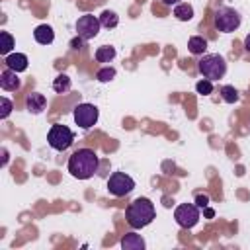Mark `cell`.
<instances>
[{
  "label": "cell",
  "instance_id": "obj_11",
  "mask_svg": "<svg viewBox=\"0 0 250 250\" xmlns=\"http://www.w3.org/2000/svg\"><path fill=\"white\" fill-rule=\"evenodd\" d=\"M6 66L16 70V72H23L27 70V57L23 53H12V55H6Z\"/></svg>",
  "mask_w": 250,
  "mask_h": 250
},
{
  "label": "cell",
  "instance_id": "obj_25",
  "mask_svg": "<svg viewBox=\"0 0 250 250\" xmlns=\"http://www.w3.org/2000/svg\"><path fill=\"white\" fill-rule=\"evenodd\" d=\"M195 205L201 207V209H205V207L209 205V195H205V193H197V197H195Z\"/></svg>",
  "mask_w": 250,
  "mask_h": 250
},
{
  "label": "cell",
  "instance_id": "obj_21",
  "mask_svg": "<svg viewBox=\"0 0 250 250\" xmlns=\"http://www.w3.org/2000/svg\"><path fill=\"white\" fill-rule=\"evenodd\" d=\"M221 98L227 102V104H234L238 100V92L234 86H223L221 88Z\"/></svg>",
  "mask_w": 250,
  "mask_h": 250
},
{
  "label": "cell",
  "instance_id": "obj_17",
  "mask_svg": "<svg viewBox=\"0 0 250 250\" xmlns=\"http://www.w3.org/2000/svg\"><path fill=\"white\" fill-rule=\"evenodd\" d=\"M94 57H96V61H98V62H109V61H113V59H115V49H113L111 45L98 47Z\"/></svg>",
  "mask_w": 250,
  "mask_h": 250
},
{
  "label": "cell",
  "instance_id": "obj_14",
  "mask_svg": "<svg viewBox=\"0 0 250 250\" xmlns=\"http://www.w3.org/2000/svg\"><path fill=\"white\" fill-rule=\"evenodd\" d=\"M121 248L123 250H143L145 248V240L141 234L137 232H127L123 238H121Z\"/></svg>",
  "mask_w": 250,
  "mask_h": 250
},
{
  "label": "cell",
  "instance_id": "obj_15",
  "mask_svg": "<svg viewBox=\"0 0 250 250\" xmlns=\"http://www.w3.org/2000/svg\"><path fill=\"white\" fill-rule=\"evenodd\" d=\"M188 49H189L191 55H203L205 49H207V39H203V37H199V35H193V37H189V41H188Z\"/></svg>",
  "mask_w": 250,
  "mask_h": 250
},
{
  "label": "cell",
  "instance_id": "obj_10",
  "mask_svg": "<svg viewBox=\"0 0 250 250\" xmlns=\"http://www.w3.org/2000/svg\"><path fill=\"white\" fill-rule=\"evenodd\" d=\"M20 78H18V72L12 70V68H6L2 74H0V86L2 90H8V92H14L20 88Z\"/></svg>",
  "mask_w": 250,
  "mask_h": 250
},
{
  "label": "cell",
  "instance_id": "obj_8",
  "mask_svg": "<svg viewBox=\"0 0 250 250\" xmlns=\"http://www.w3.org/2000/svg\"><path fill=\"white\" fill-rule=\"evenodd\" d=\"M174 219H176V223H178L180 227L191 229V227H195L197 221H199V207L193 205V203H182V205L176 207Z\"/></svg>",
  "mask_w": 250,
  "mask_h": 250
},
{
  "label": "cell",
  "instance_id": "obj_18",
  "mask_svg": "<svg viewBox=\"0 0 250 250\" xmlns=\"http://www.w3.org/2000/svg\"><path fill=\"white\" fill-rule=\"evenodd\" d=\"M100 23H102V27L111 29V27H115L119 23V16L113 10H104L102 16H100Z\"/></svg>",
  "mask_w": 250,
  "mask_h": 250
},
{
  "label": "cell",
  "instance_id": "obj_13",
  "mask_svg": "<svg viewBox=\"0 0 250 250\" xmlns=\"http://www.w3.org/2000/svg\"><path fill=\"white\" fill-rule=\"evenodd\" d=\"M25 105H27V111H31V113H41V111L45 109V105H47V100H45L43 94L33 92V94H29V96L25 98Z\"/></svg>",
  "mask_w": 250,
  "mask_h": 250
},
{
  "label": "cell",
  "instance_id": "obj_1",
  "mask_svg": "<svg viewBox=\"0 0 250 250\" xmlns=\"http://www.w3.org/2000/svg\"><path fill=\"white\" fill-rule=\"evenodd\" d=\"M100 158L92 148H78L68 158V172L78 180H88L98 172Z\"/></svg>",
  "mask_w": 250,
  "mask_h": 250
},
{
  "label": "cell",
  "instance_id": "obj_24",
  "mask_svg": "<svg viewBox=\"0 0 250 250\" xmlns=\"http://www.w3.org/2000/svg\"><path fill=\"white\" fill-rule=\"evenodd\" d=\"M0 102H2V111H0V117H2V119H6V117L10 115V111H12V102H10L8 98H2Z\"/></svg>",
  "mask_w": 250,
  "mask_h": 250
},
{
  "label": "cell",
  "instance_id": "obj_22",
  "mask_svg": "<svg viewBox=\"0 0 250 250\" xmlns=\"http://www.w3.org/2000/svg\"><path fill=\"white\" fill-rule=\"evenodd\" d=\"M96 78H98L100 82H109V80L115 78V68H111V66H104V68H100V70L96 72Z\"/></svg>",
  "mask_w": 250,
  "mask_h": 250
},
{
  "label": "cell",
  "instance_id": "obj_27",
  "mask_svg": "<svg viewBox=\"0 0 250 250\" xmlns=\"http://www.w3.org/2000/svg\"><path fill=\"white\" fill-rule=\"evenodd\" d=\"M203 215H205V217H207V219H211V217H213V215H215V211H213V209H211V207H205V211H203Z\"/></svg>",
  "mask_w": 250,
  "mask_h": 250
},
{
  "label": "cell",
  "instance_id": "obj_3",
  "mask_svg": "<svg viewBox=\"0 0 250 250\" xmlns=\"http://www.w3.org/2000/svg\"><path fill=\"white\" fill-rule=\"evenodd\" d=\"M197 68H199V72L203 74V78H207V80H219V78H223L225 76V72H227V62H225V59L221 57V55H217V53H211V55H203L201 57V61L197 62Z\"/></svg>",
  "mask_w": 250,
  "mask_h": 250
},
{
  "label": "cell",
  "instance_id": "obj_23",
  "mask_svg": "<svg viewBox=\"0 0 250 250\" xmlns=\"http://www.w3.org/2000/svg\"><path fill=\"white\" fill-rule=\"evenodd\" d=\"M195 90H197V94H203V96H209L211 92H213V82L211 80H199L197 84H195Z\"/></svg>",
  "mask_w": 250,
  "mask_h": 250
},
{
  "label": "cell",
  "instance_id": "obj_16",
  "mask_svg": "<svg viewBox=\"0 0 250 250\" xmlns=\"http://www.w3.org/2000/svg\"><path fill=\"white\" fill-rule=\"evenodd\" d=\"M174 16H176L178 20H182V21H188V20L193 18V8H191L188 2H180V4H176V8H174Z\"/></svg>",
  "mask_w": 250,
  "mask_h": 250
},
{
  "label": "cell",
  "instance_id": "obj_26",
  "mask_svg": "<svg viewBox=\"0 0 250 250\" xmlns=\"http://www.w3.org/2000/svg\"><path fill=\"white\" fill-rule=\"evenodd\" d=\"M84 41H86V39H82V37L78 35V37H74V39L70 41V47H72V49H82V47H84Z\"/></svg>",
  "mask_w": 250,
  "mask_h": 250
},
{
  "label": "cell",
  "instance_id": "obj_20",
  "mask_svg": "<svg viewBox=\"0 0 250 250\" xmlns=\"http://www.w3.org/2000/svg\"><path fill=\"white\" fill-rule=\"evenodd\" d=\"M0 39H2L0 53H2V55H10V51H12V47H14V37H12L8 31H0Z\"/></svg>",
  "mask_w": 250,
  "mask_h": 250
},
{
  "label": "cell",
  "instance_id": "obj_19",
  "mask_svg": "<svg viewBox=\"0 0 250 250\" xmlns=\"http://www.w3.org/2000/svg\"><path fill=\"white\" fill-rule=\"evenodd\" d=\"M53 90L59 92V94H64L70 90V78L66 74H59L55 80H53Z\"/></svg>",
  "mask_w": 250,
  "mask_h": 250
},
{
  "label": "cell",
  "instance_id": "obj_5",
  "mask_svg": "<svg viewBox=\"0 0 250 250\" xmlns=\"http://www.w3.org/2000/svg\"><path fill=\"white\" fill-rule=\"evenodd\" d=\"M72 141H74L72 131H70L66 125H61V123L53 125V127L49 129V133H47V143H49V146L55 148V150H66V148L72 145Z\"/></svg>",
  "mask_w": 250,
  "mask_h": 250
},
{
  "label": "cell",
  "instance_id": "obj_12",
  "mask_svg": "<svg viewBox=\"0 0 250 250\" xmlns=\"http://www.w3.org/2000/svg\"><path fill=\"white\" fill-rule=\"evenodd\" d=\"M33 37H35V41H37V43H41V45H51V43H53V39H55V31H53V27H51V25L41 23V25H37V27H35Z\"/></svg>",
  "mask_w": 250,
  "mask_h": 250
},
{
  "label": "cell",
  "instance_id": "obj_7",
  "mask_svg": "<svg viewBox=\"0 0 250 250\" xmlns=\"http://www.w3.org/2000/svg\"><path fill=\"white\" fill-rule=\"evenodd\" d=\"M98 115H100V111H98V107L94 104H78L74 107V121L82 129L94 127L98 123Z\"/></svg>",
  "mask_w": 250,
  "mask_h": 250
},
{
  "label": "cell",
  "instance_id": "obj_2",
  "mask_svg": "<svg viewBox=\"0 0 250 250\" xmlns=\"http://www.w3.org/2000/svg\"><path fill=\"white\" fill-rule=\"evenodd\" d=\"M154 217H156L154 203L146 197H139V199L131 201L125 211V219H127L129 227H133V229H143V227L150 225L154 221Z\"/></svg>",
  "mask_w": 250,
  "mask_h": 250
},
{
  "label": "cell",
  "instance_id": "obj_28",
  "mask_svg": "<svg viewBox=\"0 0 250 250\" xmlns=\"http://www.w3.org/2000/svg\"><path fill=\"white\" fill-rule=\"evenodd\" d=\"M2 166H6V162H8V152H6V148H2Z\"/></svg>",
  "mask_w": 250,
  "mask_h": 250
},
{
  "label": "cell",
  "instance_id": "obj_29",
  "mask_svg": "<svg viewBox=\"0 0 250 250\" xmlns=\"http://www.w3.org/2000/svg\"><path fill=\"white\" fill-rule=\"evenodd\" d=\"M244 47H246V51L250 53V35H246V39H244Z\"/></svg>",
  "mask_w": 250,
  "mask_h": 250
},
{
  "label": "cell",
  "instance_id": "obj_6",
  "mask_svg": "<svg viewBox=\"0 0 250 250\" xmlns=\"http://www.w3.org/2000/svg\"><path fill=\"white\" fill-rule=\"evenodd\" d=\"M135 189V180L125 172H113L107 180V191L115 197H123Z\"/></svg>",
  "mask_w": 250,
  "mask_h": 250
},
{
  "label": "cell",
  "instance_id": "obj_30",
  "mask_svg": "<svg viewBox=\"0 0 250 250\" xmlns=\"http://www.w3.org/2000/svg\"><path fill=\"white\" fill-rule=\"evenodd\" d=\"M164 4H168V6H172V4H180V0H162Z\"/></svg>",
  "mask_w": 250,
  "mask_h": 250
},
{
  "label": "cell",
  "instance_id": "obj_4",
  "mask_svg": "<svg viewBox=\"0 0 250 250\" xmlns=\"http://www.w3.org/2000/svg\"><path fill=\"white\" fill-rule=\"evenodd\" d=\"M215 27L223 33H230V31L238 29L240 27V14L234 8L221 6L215 12Z\"/></svg>",
  "mask_w": 250,
  "mask_h": 250
},
{
  "label": "cell",
  "instance_id": "obj_9",
  "mask_svg": "<svg viewBox=\"0 0 250 250\" xmlns=\"http://www.w3.org/2000/svg\"><path fill=\"white\" fill-rule=\"evenodd\" d=\"M100 27H102L100 18H96V16H92V14H84V16H80L78 21H76V33H78L82 39H86V41H88V39H94V37L98 35Z\"/></svg>",
  "mask_w": 250,
  "mask_h": 250
}]
</instances>
